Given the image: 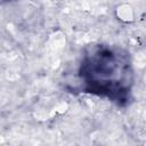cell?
<instances>
[{
  "label": "cell",
  "mask_w": 146,
  "mask_h": 146,
  "mask_svg": "<svg viewBox=\"0 0 146 146\" xmlns=\"http://www.w3.org/2000/svg\"><path fill=\"white\" fill-rule=\"evenodd\" d=\"M75 81L74 89L80 92L124 106L131 98L135 84L130 54L116 44L88 46L79 59Z\"/></svg>",
  "instance_id": "cell-1"
}]
</instances>
